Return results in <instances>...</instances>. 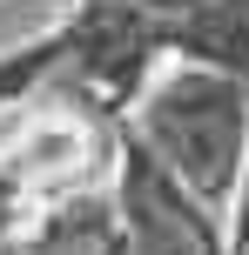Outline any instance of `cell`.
<instances>
[{"label": "cell", "instance_id": "3", "mask_svg": "<svg viewBox=\"0 0 249 255\" xmlns=\"http://www.w3.org/2000/svg\"><path fill=\"white\" fill-rule=\"evenodd\" d=\"M229 208H236V229H229V242L216 249V255H249V175H243V188H236Z\"/></svg>", "mask_w": 249, "mask_h": 255}, {"label": "cell", "instance_id": "1", "mask_svg": "<svg viewBox=\"0 0 249 255\" xmlns=\"http://www.w3.org/2000/svg\"><path fill=\"white\" fill-rule=\"evenodd\" d=\"M135 148L202 208L229 215L243 175H249V88L223 67L175 61L135 88L128 108Z\"/></svg>", "mask_w": 249, "mask_h": 255}, {"label": "cell", "instance_id": "2", "mask_svg": "<svg viewBox=\"0 0 249 255\" xmlns=\"http://www.w3.org/2000/svg\"><path fill=\"white\" fill-rule=\"evenodd\" d=\"M67 61H74V27H54V34H34L20 40V47H0V108L7 101H27V94H40L47 81L67 74Z\"/></svg>", "mask_w": 249, "mask_h": 255}]
</instances>
